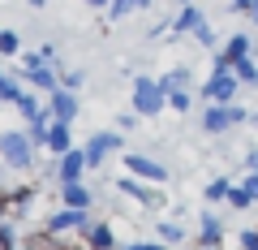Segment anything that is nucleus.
Here are the masks:
<instances>
[{
    "mask_svg": "<svg viewBox=\"0 0 258 250\" xmlns=\"http://www.w3.org/2000/svg\"><path fill=\"white\" fill-rule=\"evenodd\" d=\"M0 164L13 173H35L39 168V147L30 142L26 125H5L0 130Z\"/></svg>",
    "mask_w": 258,
    "mask_h": 250,
    "instance_id": "nucleus-1",
    "label": "nucleus"
},
{
    "mask_svg": "<svg viewBox=\"0 0 258 250\" xmlns=\"http://www.w3.org/2000/svg\"><path fill=\"white\" fill-rule=\"evenodd\" d=\"M129 108L138 112L142 121H155L159 112H168V91L159 86V78L138 74L134 78V91H129Z\"/></svg>",
    "mask_w": 258,
    "mask_h": 250,
    "instance_id": "nucleus-2",
    "label": "nucleus"
},
{
    "mask_svg": "<svg viewBox=\"0 0 258 250\" xmlns=\"http://www.w3.org/2000/svg\"><path fill=\"white\" fill-rule=\"evenodd\" d=\"M249 117L254 112L245 108V104H207L203 108V134H211V138H224L228 130H241V125H249Z\"/></svg>",
    "mask_w": 258,
    "mask_h": 250,
    "instance_id": "nucleus-3",
    "label": "nucleus"
},
{
    "mask_svg": "<svg viewBox=\"0 0 258 250\" xmlns=\"http://www.w3.org/2000/svg\"><path fill=\"white\" fill-rule=\"evenodd\" d=\"M82 151H86L91 173H99V168H108L112 156H120V151H125V134H120V130H95L91 138L82 142Z\"/></svg>",
    "mask_w": 258,
    "mask_h": 250,
    "instance_id": "nucleus-4",
    "label": "nucleus"
},
{
    "mask_svg": "<svg viewBox=\"0 0 258 250\" xmlns=\"http://www.w3.org/2000/svg\"><path fill=\"white\" fill-rule=\"evenodd\" d=\"M91 173V164H86V151L82 147H74V151H64V156H47V177H52L56 185H64V181H82V177Z\"/></svg>",
    "mask_w": 258,
    "mask_h": 250,
    "instance_id": "nucleus-5",
    "label": "nucleus"
},
{
    "mask_svg": "<svg viewBox=\"0 0 258 250\" xmlns=\"http://www.w3.org/2000/svg\"><path fill=\"white\" fill-rule=\"evenodd\" d=\"M91 212H78V207H56V212H47L43 220V233H52V237H64V233H78L82 237L86 229H91Z\"/></svg>",
    "mask_w": 258,
    "mask_h": 250,
    "instance_id": "nucleus-6",
    "label": "nucleus"
},
{
    "mask_svg": "<svg viewBox=\"0 0 258 250\" xmlns=\"http://www.w3.org/2000/svg\"><path fill=\"white\" fill-rule=\"evenodd\" d=\"M125 173L129 177H138V181H151V185H164L168 177V164L155 156H147V151H125Z\"/></svg>",
    "mask_w": 258,
    "mask_h": 250,
    "instance_id": "nucleus-7",
    "label": "nucleus"
},
{
    "mask_svg": "<svg viewBox=\"0 0 258 250\" xmlns=\"http://www.w3.org/2000/svg\"><path fill=\"white\" fill-rule=\"evenodd\" d=\"M241 78L237 74H220V69H211V78L203 82V99L207 104H237L241 99Z\"/></svg>",
    "mask_w": 258,
    "mask_h": 250,
    "instance_id": "nucleus-8",
    "label": "nucleus"
},
{
    "mask_svg": "<svg viewBox=\"0 0 258 250\" xmlns=\"http://www.w3.org/2000/svg\"><path fill=\"white\" fill-rule=\"evenodd\" d=\"M245 56H254V39H249V35H228V39L220 43V52H215V65H211V69L232 74L237 61H245Z\"/></svg>",
    "mask_w": 258,
    "mask_h": 250,
    "instance_id": "nucleus-9",
    "label": "nucleus"
},
{
    "mask_svg": "<svg viewBox=\"0 0 258 250\" xmlns=\"http://www.w3.org/2000/svg\"><path fill=\"white\" fill-rule=\"evenodd\" d=\"M47 112H52V121H69V125H74L78 112H82V95H78V91H64V86H56V91L47 95Z\"/></svg>",
    "mask_w": 258,
    "mask_h": 250,
    "instance_id": "nucleus-10",
    "label": "nucleus"
},
{
    "mask_svg": "<svg viewBox=\"0 0 258 250\" xmlns=\"http://www.w3.org/2000/svg\"><path fill=\"white\" fill-rule=\"evenodd\" d=\"M116 190H120V194H129L134 203H142V207H164V194H159L155 185H151V181H138V177H129V173L116 181Z\"/></svg>",
    "mask_w": 258,
    "mask_h": 250,
    "instance_id": "nucleus-11",
    "label": "nucleus"
},
{
    "mask_svg": "<svg viewBox=\"0 0 258 250\" xmlns=\"http://www.w3.org/2000/svg\"><path fill=\"white\" fill-rule=\"evenodd\" d=\"M207 22V13L198 9V0L194 5H176V13H172V35H198V26Z\"/></svg>",
    "mask_w": 258,
    "mask_h": 250,
    "instance_id": "nucleus-12",
    "label": "nucleus"
},
{
    "mask_svg": "<svg viewBox=\"0 0 258 250\" xmlns=\"http://www.w3.org/2000/svg\"><path fill=\"white\" fill-rule=\"evenodd\" d=\"M60 207L91 212V207H95V190H91L86 181H64V185H60Z\"/></svg>",
    "mask_w": 258,
    "mask_h": 250,
    "instance_id": "nucleus-13",
    "label": "nucleus"
},
{
    "mask_svg": "<svg viewBox=\"0 0 258 250\" xmlns=\"http://www.w3.org/2000/svg\"><path fill=\"white\" fill-rule=\"evenodd\" d=\"M78 142H74V125H69V121H52V125H47V156H64V151H74Z\"/></svg>",
    "mask_w": 258,
    "mask_h": 250,
    "instance_id": "nucleus-14",
    "label": "nucleus"
},
{
    "mask_svg": "<svg viewBox=\"0 0 258 250\" xmlns=\"http://www.w3.org/2000/svg\"><path fill=\"white\" fill-rule=\"evenodd\" d=\"M220 241H224V220L215 207H207L198 216V246H220Z\"/></svg>",
    "mask_w": 258,
    "mask_h": 250,
    "instance_id": "nucleus-15",
    "label": "nucleus"
},
{
    "mask_svg": "<svg viewBox=\"0 0 258 250\" xmlns=\"http://www.w3.org/2000/svg\"><path fill=\"white\" fill-rule=\"evenodd\" d=\"M82 241H86V250H116V229H112L108 220H95L91 229L82 233Z\"/></svg>",
    "mask_w": 258,
    "mask_h": 250,
    "instance_id": "nucleus-16",
    "label": "nucleus"
},
{
    "mask_svg": "<svg viewBox=\"0 0 258 250\" xmlns=\"http://www.w3.org/2000/svg\"><path fill=\"white\" fill-rule=\"evenodd\" d=\"M232 185H237V181H232L228 173H220V177H211V181L203 185V198H207V203H211V207H215V203H228Z\"/></svg>",
    "mask_w": 258,
    "mask_h": 250,
    "instance_id": "nucleus-17",
    "label": "nucleus"
},
{
    "mask_svg": "<svg viewBox=\"0 0 258 250\" xmlns=\"http://www.w3.org/2000/svg\"><path fill=\"white\" fill-rule=\"evenodd\" d=\"M147 9H155V0H112V5H108V18L112 22H125V18L147 13Z\"/></svg>",
    "mask_w": 258,
    "mask_h": 250,
    "instance_id": "nucleus-18",
    "label": "nucleus"
},
{
    "mask_svg": "<svg viewBox=\"0 0 258 250\" xmlns=\"http://www.w3.org/2000/svg\"><path fill=\"white\" fill-rule=\"evenodd\" d=\"M189 82H194V69L189 65H172L168 74H159V86H164L168 95H172V91H189Z\"/></svg>",
    "mask_w": 258,
    "mask_h": 250,
    "instance_id": "nucleus-19",
    "label": "nucleus"
},
{
    "mask_svg": "<svg viewBox=\"0 0 258 250\" xmlns=\"http://www.w3.org/2000/svg\"><path fill=\"white\" fill-rule=\"evenodd\" d=\"M22 91H26V82H22V78H13V74H5V78H0V108H5V104L13 108V104L22 99Z\"/></svg>",
    "mask_w": 258,
    "mask_h": 250,
    "instance_id": "nucleus-20",
    "label": "nucleus"
},
{
    "mask_svg": "<svg viewBox=\"0 0 258 250\" xmlns=\"http://www.w3.org/2000/svg\"><path fill=\"white\" fill-rule=\"evenodd\" d=\"M232 74L241 78V86L245 91H258V56H245V61H237V69Z\"/></svg>",
    "mask_w": 258,
    "mask_h": 250,
    "instance_id": "nucleus-21",
    "label": "nucleus"
},
{
    "mask_svg": "<svg viewBox=\"0 0 258 250\" xmlns=\"http://www.w3.org/2000/svg\"><path fill=\"white\" fill-rule=\"evenodd\" d=\"M35 198H39V185H13V216H26Z\"/></svg>",
    "mask_w": 258,
    "mask_h": 250,
    "instance_id": "nucleus-22",
    "label": "nucleus"
},
{
    "mask_svg": "<svg viewBox=\"0 0 258 250\" xmlns=\"http://www.w3.org/2000/svg\"><path fill=\"white\" fill-rule=\"evenodd\" d=\"M13 56H22V35L13 26L0 30V61H13Z\"/></svg>",
    "mask_w": 258,
    "mask_h": 250,
    "instance_id": "nucleus-23",
    "label": "nucleus"
},
{
    "mask_svg": "<svg viewBox=\"0 0 258 250\" xmlns=\"http://www.w3.org/2000/svg\"><path fill=\"white\" fill-rule=\"evenodd\" d=\"M47 125H52V112H43V117H35V121L26 125V130H30V142H35L39 151H47Z\"/></svg>",
    "mask_w": 258,
    "mask_h": 250,
    "instance_id": "nucleus-24",
    "label": "nucleus"
},
{
    "mask_svg": "<svg viewBox=\"0 0 258 250\" xmlns=\"http://www.w3.org/2000/svg\"><path fill=\"white\" fill-rule=\"evenodd\" d=\"M155 237L168 241V246H172V241H185V224L181 220H159L155 224Z\"/></svg>",
    "mask_w": 258,
    "mask_h": 250,
    "instance_id": "nucleus-25",
    "label": "nucleus"
},
{
    "mask_svg": "<svg viewBox=\"0 0 258 250\" xmlns=\"http://www.w3.org/2000/svg\"><path fill=\"white\" fill-rule=\"evenodd\" d=\"M224 207H228V212H249V207H254V194H249V190H245V185H232V194H228V203H224Z\"/></svg>",
    "mask_w": 258,
    "mask_h": 250,
    "instance_id": "nucleus-26",
    "label": "nucleus"
},
{
    "mask_svg": "<svg viewBox=\"0 0 258 250\" xmlns=\"http://www.w3.org/2000/svg\"><path fill=\"white\" fill-rule=\"evenodd\" d=\"M189 108H194V95H189V91H172V95H168V112L189 117Z\"/></svg>",
    "mask_w": 258,
    "mask_h": 250,
    "instance_id": "nucleus-27",
    "label": "nucleus"
},
{
    "mask_svg": "<svg viewBox=\"0 0 258 250\" xmlns=\"http://www.w3.org/2000/svg\"><path fill=\"white\" fill-rule=\"evenodd\" d=\"M60 86L64 91H82L86 86V69H64L60 65Z\"/></svg>",
    "mask_w": 258,
    "mask_h": 250,
    "instance_id": "nucleus-28",
    "label": "nucleus"
},
{
    "mask_svg": "<svg viewBox=\"0 0 258 250\" xmlns=\"http://www.w3.org/2000/svg\"><path fill=\"white\" fill-rule=\"evenodd\" d=\"M194 43H198V47H207V52H220V39H215L211 22H203V26H198V35H194Z\"/></svg>",
    "mask_w": 258,
    "mask_h": 250,
    "instance_id": "nucleus-29",
    "label": "nucleus"
},
{
    "mask_svg": "<svg viewBox=\"0 0 258 250\" xmlns=\"http://www.w3.org/2000/svg\"><path fill=\"white\" fill-rule=\"evenodd\" d=\"M18 229H13V220H0V250H18Z\"/></svg>",
    "mask_w": 258,
    "mask_h": 250,
    "instance_id": "nucleus-30",
    "label": "nucleus"
},
{
    "mask_svg": "<svg viewBox=\"0 0 258 250\" xmlns=\"http://www.w3.org/2000/svg\"><path fill=\"white\" fill-rule=\"evenodd\" d=\"M138 121H142L138 112H134V108H125V112H116V130H120V134H129L134 125H138Z\"/></svg>",
    "mask_w": 258,
    "mask_h": 250,
    "instance_id": "nucleus-31",
    "label": "nucleus"
},
{
    "mask_svg": "<svg viewBox=\"0 0 258 250\" xmlns=\"http://www.w3.org/2000/svg\"><path fill=\"white\" fill-rule=\"evenodd\" d=\"M9 212H13V185L0 181V220H9Z\"/></svg>",
    "mask_w": 258,
    "mask_h": 250,
    "instance_id": "nucleus-32",
    "label": "nucleus"
},
{
    "mask_svg": "<svg viewBox=\"0 0 258 250\" xmlns=\"http://www.w3.org/2000/svg\"><path fill=\"white\" fill-rule=\"evenodd\" d=\"M120 250H172L168 241H125Z\"/></svg>",
    "mask_w": 258,
    "mask_h": 250,
    "instance_id": "nucleus-33",
    "label": "nucleus"
},
{
    "mask_svg": "<svg viewBox=\"0 0 258 250\" xmlns=\"http://www.w3.org/2000/svg\"><path fill=\"white\" fill-rule=\"evenodd\" d=\"M237 241H241V250H258V224H254V229H245Z\"/></svg>",
    "mask_w": 258,
    "mask_h": 250,
    "instance_id": "nucleus-34",
    "label": "nucleus"
},
{
    "mask_svg": "<svg viewBox=\"0 0 258 250\" xmlns=\"http://www.w3.org/2000/svg\"><path fill=\"white\" fill-rule=\"evenodd\" d=\"M241 185H245L249 194H254V203H258V173H245V177H241Z\"/></svg>",
    "mask_w": 258,
    "mask_h": 250,
    "instance_id": "nucleus-35",
    "label": "nucleus"
},
{
    "mask_svg": "<svg viewBox=\"0 0 258 250\" xmlns=\"http://www.w3.org/2000/svg\"><path fill=\"white\" fill-rule=\"evenodd\" d=\"M245 173H258V147H245Z\"/></svg>",
    "mask_w": 258,
    "mask_h": 250,
    "instance_id": "nucleus-36",
    "label": "nucleus"
},
{
    "mask_svg": "<svg viewBox=\"0 0 258 250\" xmlns=\"http://www.w3.org/2000/svg\"><path fill=\"white\" fill-rule=\"evenodd\" d=\"M39 56H43V61H52V65H60V61H56V43H43V47H39Z\"/></svg>",
    "mask_w": 258,
    "mask_h": 250,
    "instance_id": "nucleus-37",
    "label": "nucleus"
},
{
    "mask_svg": "<svg viewBox=\"0 0 258 250\" xmlns=\"http://www.w3.org/2000/svg\"><path fill=\"white\" fill-rule=\"evenodd\" d=\"M82 5H86V9H95V13H108L112 0H82Z\"/></svg>",
    "mask_w": 258,
    "mask_h": 250,
    "instance_id": "nucleus-38",
    "label": "nucleus"
},
{
    "mask_svg": "<svg viewBox=\"0 0 258 250\" xmlns=\"http://www.w3.org/2000/svg\"><path fill=\"white\" fill-rule=\"evenodd\" d=\"M228 9L232 13H249V0H228Z\"/></svg>",
    "mask_w": 258,
    "mask_h": 250,
    "instance_id": "nucleus-39",
    "label": "nucleus"
},
{
    "mask_svg": "<svg viewBox=\"0 0 258 250\" xmlns=\"http://www.w3.org/2000/svg\"><path fill=\"white\" fill-rule=\"evenodd\" d=\"M245 18L254 22V26H258V0H249V13H245Z\"/></svg>",
    "mask_w": 258,
    "mask_h": 250,
    "instance_id": "nucleus-40",
    "label": "nucleus"
},
{
    "mask_svg": "<svg viewBox=\"0 0 258 250\" xmlns=\"http://www.w3.org/2000/svg\"><path fill=\"white\" fill-rule=\"evenodd\" d=\"M26 5H30L35 13H43V9H47V0H26Z\"/></svg>",
    "mask_w": 258,
    "mask_h": 250,
    "instance_id": "nucleus-41",
    "label": "nucleus"
},
{
    "mask_svg": "<svg viewBox=\"0 0 258 250\" xmlns=\"http://www.w3.org/2000/svg\"><path fill=\"white\" fill-rule=\"evenodd\" d=\"M249 125H254V130H258V112H254V117H249Z\"/></svg>",
    "mask_w": 258,
    "mask_h": 250,
    "instance_id": "nucleus-42",
    "label": "nucleus"
},
{
    "mask_svg": "<svg viewBox=\"0 0 258 250\" xmlns=\"http://www.w3.org/2000/svg\"><path fill=\"white\" fill-rule=\"evenodd\" d=\"M198 250H220V246H198Z\"/></svg>",
    "mask_w": 258,
    "mask_h": 250,
    "instance_id": "nucleus-43",
    "label": "nucleus"
},
{
    "mask_svg": "<svg viewBox=\"0 0 258 250\" xmlns=\"http://www.w3.org/2000/svg\"><path fill=\"white\" fill-rule=\"evenodd\" d=\"M0 65H5V61H0ZM5 74H9V69H0V78H5Z\"/></svg>",
    "mask_w": 258,
    "mask_h": 250,
    "instance_id": "nucleus-44",
    "label": "nucleus"
},
{
    "mask_svg": "<svg viewBox=\"0 0 258 250\" xmlns=\"http://www.w3.org/2000/svg\"><path fill=\"white\" fill-rule=\"evenodd\" d=\"M176 5H194V0H176Z\"/></svg>",
    "mask_w": 258,
    "mask_h": 250,
    "instance_id": "nucleus-45",
    "label": "nucleus"
},
{
    "mask_svg": "<svg viewBox=\"0 0 258 250\" xmlns=\"http://www.w3.org/2000/svg\"><path fill=\"white\" fill-rule=\"evenodd\" d=\"M0 30H5V26H0Z\"/></svg>",
    "mask_w": 258,
    "mask_h": 250,
    "instance_id": "nucleus-46",
    "label": "nucleus"
}]
</instances>
